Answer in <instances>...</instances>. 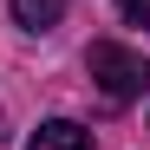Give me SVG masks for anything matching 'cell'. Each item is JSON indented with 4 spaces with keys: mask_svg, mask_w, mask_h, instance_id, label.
<instances>
[{
    "mask_svg": "<svg viewBox=\"0 0 150 150\" xmlns=\"http://www.w3.org/2000/svg\"><path fill=\"white\" fill-rule=\"evenodd\" d=\"M85 72H91V85L105 91L111 105H131V98H144V85H150L144 52H131V46H117V39H98L91 59H85Z\"/></svg>",
    "mask_w": 150,
    "mask_h": 150,
    "instance_id": "obj_1",
    "label": "cell"
},
{
    "mask_svg": "<svg viewBox=\"0 0 150 150\" xmlns=\"http://www.w3.org/2000/svg\"><path fill=\"white\" fill-rule=\"evenodd\" d=\"M26 150H91V131L72 124V117H46L39 131L26 137Z\"/></svg>",
    "mask_w": 150,
    "mask_h": 150,
    "instance_id": "obj_2",
    "label": "cell"
},
{
    "mask_svg": "<svg viewBox=\"0 0 150 150\" xmlns=\"http://www.w3.org/2000/svg\"><path fill=\"white\" fill-rule=\"evenodd\" d=\"M59 20H65V0H13V26H26V33H46Z\"/></svg>",
    "mask_w": 150,
    "mask_h": 150,
    "instance_id": "obj_3",
    "label": "cell"
},
{
    "mask_svg": "<svg viewBox=\"0 0 150 150\" xmlns=\"http://www.w3.org/2000/svg\"><path fill=\"white\" fill-rule=\"evenodd\" d=\"M117 7H124V20H131V26L150 33V0H117Z\"/></svg>",
    "mask_w": 150,
    "mask_h": 150,
    "instance_id": "obj_4",
    "label": "cell"
}]
</instances>
